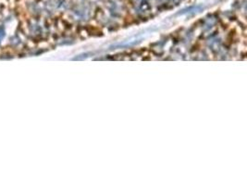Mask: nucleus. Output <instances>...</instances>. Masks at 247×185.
I'll use <instances>...</instances> for the list:
<instances>
[{"label":"nucleus","instance_id":"1","mask_svg":"<svg viewBox=\"0 0 247 185\" xmlns=\"http://www.w3.org/2000/svg\"><path fill=\"white\" fill-rule=\"evenodd\" d=\"M150 4H149V2L147 1V0H143V1L141 2V4H140L139 6V8L140 10L143 11V12H146L148 11L149 9H150Z\"/></svg>","mask_w":247,"mask_h":185}]
</instances>
